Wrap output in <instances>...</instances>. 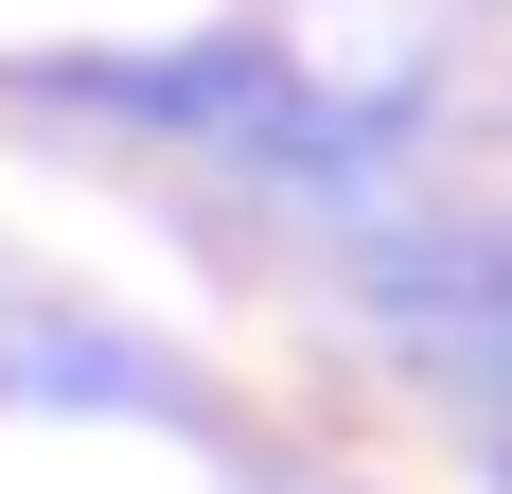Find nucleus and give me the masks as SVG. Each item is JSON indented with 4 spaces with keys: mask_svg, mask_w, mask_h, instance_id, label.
Masks as SVG:
<instances>
[{
    "mask_svg": "<svg viewBox=\"0 0 512 494\" xmlns=\"http://www.w3.org/2000/svg\"><path fill=\"white\" fill-rule=\"evenodd\" d=\"M0 406H142V424H212L177 353H142V336H71V318L0 353Z\"/></svg>",
    "mask_w": 512,
    "mask_h": 494,
    "instance_id": "1",
    "label": "nucleus"
}]
</instances>
